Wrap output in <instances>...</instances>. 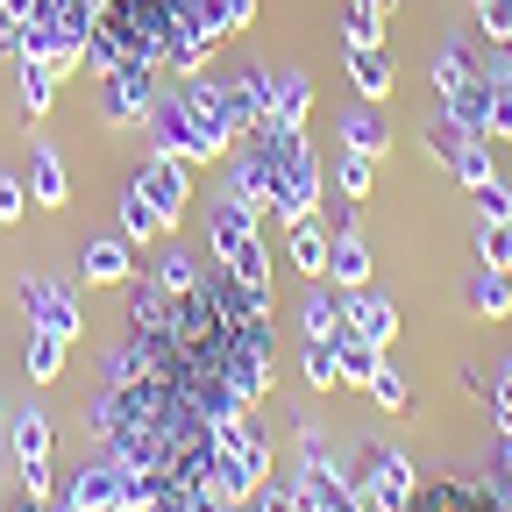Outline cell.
I'll use <instances>...</instances> for the list:
<instances>
[{
	"label": "cell",
	"instance_id": "6da1fadb",
	"mask_svg": "<svg viewBox=\"0 0 512 512\" xmlns=\"http://www.w3.org/2000/svg\"><path fill=\"white\" fill-rule=\"evenodd\" d=\"M342 463H349V484L363 491V512H413V498H420V470H413V456H406L399 441L363 434Z\"/></svg>",
	"mask_w": 512,
	"mask_h": 512
},
{
	"label": "cell",
	"instance_id": "7a4b0ae2",
	"mask_svg": "<svg viewBox=\"0 0 512 512\" xmlns=\"http://www.w3.org/2000/svg\"><path fill=\"white\" fill-rule=\"evenodd\" d=\"M171 86V100L185 107V121H192V136H200V164H228V150H235V128H228V100H221V79H164Z\"/></svg>",
	"mask_w": 512,
	"mask_h": 512
},
{
	"label": "cell",
	"instance_id": "3957f363",
	"mask_svg": "<svg viewBox=\"0 0 512 512\" xmlns=\"http://www.w3.org/2000/svg\"><path fill=\"white\" fill-rule=\"evenodd\" d=\"M157 100H164V72H157V64L128 57V64H114V72L100 79V121L107 128H143Z\"/></svg>",
	"mask_w": 512,
	"mask_h": 512
},
{
	"label": "cell",
	"instance_id": "277c9868",
	"mask_svg": "<svg viewBox=\"0 0 512 512\" xmlns=\"http://www.w3.org/2000/svg\"><path fill=\"white\" fill-rule=\"evenodd\" d=\"M15 306H22L29 328H50V335H64V342H79V335H86V306H79V292H72V285H57V278L22 271V278H15Z\"/></svg>",
	"mask_w": 512,
	"mask_h": 512
},
{
	"label": "cell",
	"instance_id": "5b68a950",
	"mask_svg": "<svg viewBox=\"0 0 512 512\" xmlns=\"http://www.w3.org/2000/svg\"><path fill=\"white\" fill-rule=\"evenodd\" d=\"M50 413L43 406H22L15 420H8V448H15V470H22V491H36V498H50L57 491V463H50Z\"/></svg>",
	"mask_w": 512,
	"mask_h": 512
},
{
	"label": "cell",
	"instance_id": "8992f818",
	"mask_svg": "<svg viewBox=\"0 0 512 512\" xmlns=\"http://www.w3.org/2000/svg\"><path fill=\"white\" fill-rule=\"evenodd\" d=\"M228 192H235L256 221L278 207V164H271V150L256 143V136H242V143L228 150Z\"/></svg>",
	"mask_w": 512,
	"mask_h": 512
},
{
	"label": "cell",
	"instance_id": "52a82bcc",
	"mask_svg": "<svg viewBox=\"0 0 512 512\" xmlns=\"http://www.w3.org/2000/svg\"><path fill=\"white\" fill-rule=\"evenodd\" d=\"M136 185L150 192V207L164 214V235H178V221H185V207H192V164H185V157L150 150V157H143V171H136Z\"/></svg>",
	"mask_w": 512,
	"mask_h": 512
},
{
	"label": "cell",
	"instance_id": "ba28073f",
	"mask_svg": "<svg viewBox=\"0 0 512 512\" xmlns=\"http://www.w3.org/2000/svg\"><path fill=\"white\" fill-rule=\"evenodd\" d=\"M249 242H264V235H256V214L221 185L214 200H207V256H214V264H228V256H242Z\"/></svg>",
	"mask_w": 512,
	"mask_h": 512
},
{
	"label": "cell",
	"instance_id": "9c48e42d",
	"mask_svg": "<svg viewBox=\"0 0 512 512\" xmlns=\"http://www.w3.org/2000/svg\"><path fill=\"white\" fill-rule=\"evenodd\" d=\"M342 328L363 335V342H377V349H392V342H399V306H392V292H377V285L342 292ZM342 328H335V335H342Z\"/></svg>",
	"mask_w": 512,
	"mask_h": 512
},
{
	"label": "cell",
	"instance_id": "30bf717a",
	"mask_svg": "<svg viewBox=\"0 0 512 512\" xmlns=\"http://www.w3.org/2000/svg\"><path fill=\"white\" fill-rule=\"evenodd\" d=\"M72 271L86 285H128V278H136V242H128V235H93V242H79Z\"/></svg>",
	"mask_w": 512,
	"mask_h": 512
},
{
	"label": "cell",
	"instance_id": "8fae6325",
	"mask_svg": "<svg viewBox=\"0 0 512 512\" xmlns=\"http://www.w3.org/2000/svg\"><path fill=\"white\" fill-rule=\"evenodd\" d=\"M143 136H150V150H164V157H185L192 171H207V164H200V136H192V121H185V107L171 100V86H164V100L150 107V121H143Z\"/></svg>",
	"mask_w": 512,
	"mask_h": 512
},
{
	"label": "cell",
	"instance_id": "7c38bea8",
	"mask_svg": "<svg viewBox=\"0 0 512 512\" xmlns=\"http://www.w3.org/2000/svg\"><path fill=\"white\" fill-rule=\"evenodd\" d=\"M221 100H228V128H235V143H242L256 121H271V72L256 64V72L221 79Z\"/></svg>",
	"mask_w": 512,
	"mask_h": 512
},
{
	"label": "cell",
	"instance_id": "4fadbf2b",
	"mask_svg": "<svg viewBox=\"0 0 512 512\" xmlns=\"http://www.w3.org/2000/svg\"><path fill=\"white\" fill-rule=\"evenodd\" d=\"M29 207H43V214H57L64 200H72V171H64V157H57V143H29Z\"/></svg>",
	"mask_w": 512,
	"mask_h": 512
},
{
	"label": "cell",
	"instance_id": "5bb4252c",
	"mask_svg": "<svg viewBox=\"0 0 512 512\" xmlns=\"http://www.w3.org/2000/svg\"><path fill=\"white\" fill-rule=\"evenodd\" d=\"M342 64H349L356 100H392L399 72H392V57H384V43H342Z\"/></svg>",
	"mask_w": 512,
	"mask_h": 512
},
{
	"label": "cell",
	"instance_id": "9a60e30c",
	"mask_svg": "<svg viewBox=\"0 0 512 512\" xmlns=\"http://www.w3.org/2000/svg\"><path fill=\"white\" fill-rule=\"evenodd\" d=\"M328 285L335 292H363L370 285V242H363V228H335L328 235Z\"/></svg>",
	"mask_w": 512,
	"mask_h": 512
},
{
	"label": "cell",
	"instance_id": "2e32d148",
	"mask_svg": "<svg viewBox=\"0 0 512 512\" xmlns=\"http://www.w3.org/2000/svg\"><path fill=\"white\" fill-rule=\"evenodd\" d=\"M342 150H356V157H384V150H392V114H384V100H356L342 114Z\"/></svg>",
	"mask_w": 512,
	"mask_h": 512
},
{
	"label": "cell",
	"instance_id": "e0dca14e",
	"mask_svg": "<svg viewBox=\"0 0 512 512\" xmlns=\"http://www.w3.org/2000/svg\"><path fill=\"white\" fill-rule=\"evenodd\" d=\"M15 86H22V114H29V121H43V114L57 107L64 72H57L50 57H15Z\"/></svg>",
	"mask_w": 512,
	"mask_h": 512
},
{
	"label": "cell",
	"instance_id": "ac0fdd59",
	"mask_svg": "<svg viewBox=\"0 0 512 512\" xmlns=\"http://www.w3.org/2000/svg\"><path fill=\"white\" fill-rule=\"evenodd\" d=\"M477 72H484V57H477L463 36H456V43H441V50L427 57V86H434V100H441V93H456V86H470Z\"/></svg>",
	"mask_w": 512,
	"mask_h": 512
},
{
	"label": "cell",
	"instance_id": "d6986e66",
	"mask_svg": "<svg viewBox=\"0 0 512 512\" xmlns=\"http://www.w3.org/2000/svg\"><path fill=\"white\" fill-rule=\"evenodd\" d=\"M441 114L463 128V136H491V79L477 72L470 86H456V93H441Z\"/></svg>",
	"mask_w": 512,
	"mask_h": 512
},
{
	"label": "cell",
	"instance_id": "ffe728a7",
	"mask_svg": "<svg viewBox=\"0 0 512 512\" xmlns=\"http://www.w3.org/2000/svg\"><path fill=\"white\" fill-rule=\"evenodd\" d=\"M271 121L278 128L313 121V72H271Z\"/></svg>",
	"mask_w": 512,
	"mask_h": 512
},
{
	"label": "cell",
	"instance_id": "44dd1931",
	"mask_svg": "<svg viewBox=\"0 0 512 512\" xmlns=\"http://www.w3.org/2000/svg\"><path fill=\"white\" fill-rule=\"evenodd\" d=\"M214 50H221L214 36H185V29H171V36H164V57H157V72H164V79H200L207 64H214Z\"/></svg>",
	"mask_w": 512,
	"mask_h": 512
},
{
	"label": "cell",
	"instance_id": "7402d4cb",
	"mask_svg": "<svg viewBox=\"0 0 512 512\" xmlns=\"http://www.w3.org/2000/svg\"><path fill=\"white\" fill-rule=\"evenodd\" d=\"M64 356H72V342H64V335L22 328V370H29V384H57V377H64Z\"/></svg>",
	"mask_w": 512,
	"mask_h": 512
},
{
	"label": "cell",
	"instance_id": "603a6c76",
	"mask_svg": "<svg viewBox=\"0 0 512 512\" xmlns=\"http://www.w3.org/2000/svg\"><path fill=\"white\" fill-rule=\"evenodd\" d=\"M463 299H470V313H477V320H512V271L477 264V271H470V285H463Z\"/></svg>",
	"mask_w": 512,
	"mask_h": 512
},
{
	"label": "cell",
	"instance_id": "cb8c5ba5",
	"mask_svg": "<svg viewBox=\"0 0 512 512\" xmlns=\"http://www.w3.org/2000/svg\"><path fill=\"white\" fill-rule=\"evenodd\" d=\"M114 214H121V235L136 242V249H143V242H164V214L150 207V192H143L136 178L121 185V200H114Z\"/></svg>",
	"mask_w": 512,
	"mask_h": 512
},
{
	"label": "cell",
	"instance_id": "d4e9b609",
	"mask_svg": "<svg viewBox=\"0 0 512 512\" xmlns=\"http://www.w3.org/2000/svg\"><path fill=\"white\" fill-rule=\"evenodd\" d=\"M448 178H456L463 192L491 185V178H498V143H491V136H463L456 157H448Z\"/></svg>",
	"mask_w": 512,
	"mask_h": 512
},
{
	"label": "cell",
	"instance_id": "484cf974",
	"mask_svg": "<svg viewBox=\"0 0 512 512\" xmlns=\"http://www.w3.org/2000/svg\"><path fill=\"white\" fill-rule=\"evenodd\" d=\"M285 256H292V271L313 285V278H328V228L320 221H299V228H285Z\"/></svg>",
	"mask_w": 512,
	"mask_h": 512
},
{
	"label": "cell",
	"instance_id": "4316f807",
	"mask_svg": "<svg viewBox=\"0 0 512 512\" xmlns=\"http://www.w3.org/2000/svg\"><path fill=\"white\" fill-rule=\"evenodd\" d=\"M299 377L313 384V392H342V349H335V335H306L299 342Z\"/></svg>",
	"mask_w": 512,
	"mask_h": 512
},
{
	"label": "cell",
	"instance_id": "83f0119b",
	"mask_svg": "<svg viewBox=\"0 0 512 512\" xmlns=\"http://www.w3.org/2000/svg\"><path fill=\"white\" fill-rule=\"evenodd\" d=\"M150 278L171 292V299H185V292H200V278H207V264L192 249H178V242H164L157 249V264H150Z\"/></svg>",
	"mask_w": 512,
	"mask_h": 512
},
{
	"label": "cell",
	"instance_id": "f1b7e54d",
	"mask_svg": "<svg viewBox=\"0 0 512 512\" xmlns=\"http://www.w3.org/2000/svg\"><path fill=\"white\" fill-rule=\"evenodd\" d=\"M335 328H342V292L328 278H313L299 299V335H335Z\"/></svg>",
	"mask_w": 512,
	"mask_h": 512
},
{
	"label": "cell",
	"instance_id": "f546056e",
	"mask_svg": "<svg viewBox=\"0 0 512 512\" xmlns=\"http://www.w3.org/2000/svg\"><path fill=\"white\" fill-rule=\"evenodd\" d=\"M335 349H342V384L349 392H370V377H377V363H384V349L377 342H363V335H335Z\"/></svg>",
	"mask_w": 512,
	"mask_h": 512
},
{
	"label": "cell",
	"instance_id": "4dcf8cb0",
	"mask_svg": "<svg viewBox=\"0 0 512 512\" xmlns=\"http://www.w3.org/2000/svg\"><path fill=\"white\" fill-rule=\"evenodd\" d=\"M370 406H377V413H413V384H406L399 363H377V377H370Z\"/></svg>",
	"mask_w": 512,
	"mask_h": 512
},
{
	"label": "cell",
	"instance_id": "1f68e13d",
	"mask_svg": "<svg viewBox=\"0 0 512 512\" xmlns=\"http://www.w3.org/2000/svg\"><path fill=\"white\" fill-rule=\"evenodd\" d=\"M370 185H377V157L342 150V164H335V192H342L349 207H363V200H370Z\"/></svg>",
	"mask_w": 512,
	"mask_h": 512
},
{
	"label": "cell",
	"instance_id": "d6a6232c",
	"mask_svg": "<svg viewBox=\"0 0 512 512\" xmlns=\"http://www.w3.org/2000/svg\"><path fill=\"white\" fill-rule=\"evenodd\" d=\"M477 264L512 271V221H477Z\"/></svg>",
	"mask_w": 512,
	"mask_h": 512
},
{
	"label": "cell",
	"instance_id": "836d02e7",
	"mask_svg": "<svg viewBox=\"0 0 512 512\" xmlns=\"http://www.w3.org/2000/svg\"><path fill=\"white\" fill-rule=\"evenodd\" d=\"M456 143H463V128L448 121V114L420 121V150H427V164H441V171H448V157H456Z\"/></svg>",
	"mask_w": 512,
	"mask_h": 512
},
{
	"label": "cell",
	"instance_id": "e575fe53",
	"mask_svg": "<svg viewBox=\"0 0 512 512\" xmlns=\"http://www.w3.org/2000/svg\"><path fill=\"white\" fill-rule=\"evenodd\" d=\"M342 43H384V8L349 0V8H342Z\"/></svg>",
	"mask_w": 512,
	"mask_h": 512
},
{
	"label": "cell",
	"instance_id": "d590c367",
	"mask_svg": "<svg viewBox=\"0 0 512 512\" xmlns=\"http://www.w3.org/2000/svg\"><path fill=\"white\" fill-rule=\"evenodd\" d=\"M470 15L484 43H512V0H470Z\"/></svg>",
	"mask_w": 512,
	"mask_h": 512
},
{
	"label": "cell",
	"instance_id": "8d00e7d4",
	"mask_svg": "<svg viewBox=\"0 0 512 512\" xmlns=\"http://www.w3.org/2000/svg\"><path fill=\"white\" fill-rule=\"evenodd\" d=\"M484 413H491V434H512V356H505V363H498V377H491Z\"/></svg>",
	"mask_w": 512,
	"mask_h": 512
},
{
	"label": "cell",
	"instance_id": "74e56055",
	"mask_svg": "<svg viewBox=\"0 0 512 512\" xmlns=\"http://www.w3.org/2000/svg\"><path fill=\"white\" fill-rule=\"evenodd\" d=\"M491 79V143L505 150L512 143V79H498V72H484Z\"/></svg>",
	"mask_w": 512,
	"mask_h": 512
},
{
	"label": "cell",
	"instance_id": "f35d334b",
	"mask_svg": "<svg viewBox=\"0 0 512 512\" xmlns=\"http://www.w3.org/2000/svg\"><path fill=\"white\" fill-rule=\"evenodd\" d=\"M470 200H477V221H512V185H505V178H491V185H477V192H470Z\"/></svg>",
	"mask_w": 512,
	"mask_h": 512
},
{
	"label": "cell",
	"instance_id": "ab89813d",
	"mask_svg": "<svg viewBox=\"0 0 512 512\" xmlns=\"http://www.w3.org/2000/svg\"><path fill=\"white\" fill-rule=\"evenodd\" d=\"M22 214H29V185L15 171H0V228H15Z\"/></svg>",
	"mask_w": 512,
	"mask_h": 512
},
{
	"label": "cell",
	"instance_id": "60d3db41",
	"mask_svg": "<svg viewBox=\"0 0 512 512\" xmlns=\"http://www.w3.org/2000/svg\"><path fill=\"white\" fill-rule=\"evenodd\" d=\"M221 29H228V43L249 36L256 29V0H221Z\"/></svg>",
	"mask_w": 512,
	"mask_h": 512
},
{
	"label": "cell",
	"instance_id": "b9f144b4",
	"mask_svg": "<svg viewBox=\"0 0 512 512\" xmlns=\"http://www.w3.org/2000/svg\"><path fill=\"white\" fill-rule=\"evenodd\" d=\"M50 512H86V505H79L72 491H50Z\"/></svg>",
	"mask_w": 512,
	"mask_h": 512
},
{
	"label": "cell",
	"instance_id": "7bdbcfd3",
	"mask_svg": "<svg viewBox=\"0 0 512 512\" xmlns=\"http://www.w3.org/2000/svg\"><path fill=\"white\" fill-rule=\"evenodd\" d=\"M15 512H50V498H36V491H22V498H15Z\"/></svg>",
	"mask_w": 512,
	"mask_h": 512
},
{
	"label": "cell",
	"instance_id": "ee69618b",
	"mask_svg": "<svg viewBox=\"0 0 512 512\" xmlns=\"http://www.w3.org/2000/svg\"><path fill=\"white\" fill-rule=\"evenodd\" d=\"M370 8H384V15H392V0H370Z\"/></svg>",
	"mask_w": 512,
	"mask_h": 512
},
{
	"label": "cell",
	"instance_id": "f6af8a7d",
	"mask_svg": "<svg viewBox=\"0 0 512 512\" xmlns=\"http://www.w3.org/2000/svg\"><path fill=\"white\" fill-rule=\"evenodd\" d=\"M107 512H121V505H107Z\"/></svg>",
	"mask_w": 512,
	"mask_h": 512
}]
</instances>
